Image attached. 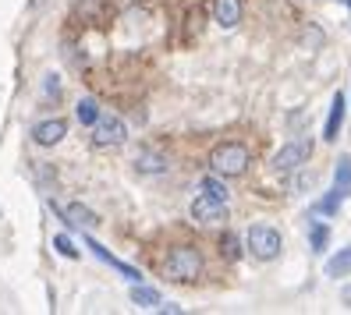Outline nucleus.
Segmentation results:
<instances>
[{"mask_svg": "<svg viewBox=\"0 0 351 315\" xmlns=\"http://www.w3.org/2000/svg\"><path fill=\"white\" fill-rule=\"evenodd\" d=\"M86 248H93V255H96V259H103V262H107L110 269H117V273H121V277H125V280H132V284H138V280H142V273H138L135 266H128V262H121V259H114L110 251H107V248L99 244V241L86 238Z\"/></svg>", "mask_w": 351, "mask_h": 315, "instance_id": "obj_8", "label": "nucleus"}, {"mask_svg": "<svg viewBox=\"0 0 351 315\" xmlns=\"http://www.w3.org/2000/svg\"><path fill=\"white\" fill-rule=\"evenodd\" d=\"M213 18H217V25H223V29H234V25L241 22V0H217V11H213Z\"/></svg>", "mask_w": 351, "mask_h": 315, "instance_id": "obj_11", "label": "nucleus"}, {"mask_svg": "<svg viewBox=\"0 0 351 315\" xmlns=\"http://www.w3.org/2000/svg\"><path fill=\"white\" fill-rule=\"evenodd\" d=\"M199 192H202V195H213V199H223V202H227V188H223V181H220V177H202V181H199Z\"/></svg>", "mask_w": 351, "mask_h": 315, "instance_id": "obj_17", "label": "nucleus"}, {"mask_svg": "<svg viewBox=\"0 0 351 315\" xmlns=\"http://www.w3.org/2000/svg\"><path fill=\"white\" fill-rule=\"evenodd\" d=\"M192 216L199 223H206V227H217V223L227 220V202L223 199H213V195H199L192 202Z\"/></svg>", "mask_w": 351, "mask_h": 315, "instance_id": "obj_6", "label": "nucleus"}, {"mask_svg": "<svg viewBox=\"0 0 351 315\" xmlns=\"http://www.w3.org/2000/svg\"><path fill=\"white\" fill-rule=\"evenodd\" d=\"M75 117H78V124L93 128V124L99 121V107H96V99H82L78 107H75Z\"/></svg>", "mask_w": 351, "mask_h": 315, "instance_id": "obj_16", "label": "nucleus"}, {"mask_svg": "<svg viewBox=\"0 0 351 315\" xmlns=\"http://www.w3.org/2000/svg\"><path fill=\"white\" fill-rule=\"evenodd\" d=\"M53 248H57L64 259H78V248L71 244V238H68V234H57V238H53Z\"/></svg>", "mask_w": 351, "mask_h": 315, "instance_id": "obj_20", "label": "nucleus"}, {"mask_svg": "<svg viewBox=\"0 0 351 315\" xmlns=\"http://www.w3.org/2000/svg\"><path fill=\"white\" fill-rule=\"evenodd\" d=\"M308 156H313V138H298L291 145H284V149L274 156V171H280V174L298 171L302 163H308Z\"/></svg>", "mask_w": 351, "mask_h": 315, "instance_id": "obj_5", "label": "nucleus"}, {"mask_svg": "<svg viewBox=\"0 0 351 315\" xmlns=\"http://www.w3.org/2000/svg\"><path fill=\"white\" fill-rule=\"evenodd\" d=\"M53 209H57V213L64 216L71 227H93V223H99V216L89 213V209H86V205H78V202H71V205H57V202H53Z\"/></svg>", "mask_w": 351, "mask_h": 315, "instance_id": "obj_10", "label": "nucleus"}, {"mask_svg": "<svg viewBox=\"0 0 351 315\" xmlns=\"http://www.w3.org/2000/svg\"><path fill=\"white\" fill-rule=\"evenodd\" d=\"M210 166L220 177H241L249 171V149H245L241 142H220L210 153Z\"/></svg>", "mask_w": 351, "mask_h": 315, "instance_id": "obj_2", "label": "nucleus"}, {"mask_svg": "<svg viewBox=\"0 0 351 315\" xmlns=\"http://www.w3.org/2000/svg\"><path fill=\"white\" fill-rule=\"evenodd\" d=\"M308 241H313V251H323V248L330 244V227H326V223H316L313 234H308Z\"/></svg>", "mask_w": 351, "mask_h": 315, "instance_id": "obj_19", "label": "nucleus"}, {"mask_svg": "<svg viewBox=\"0 0 351 315\" xmlns=\"http://www.w3.org/2000/svg\"><path fill=\"white\" fill-rule=\"evenodd\" d=\"M341 4H344V8H351V0H341Z\"/></svg>", "mask_w": 351, "mask_h": 315, "instance_id": "obj_22", "label": "nucleus"}, {"mask_svg": "<svg viewBox=\"0 0 351 315\" xmlns=\"http://www.w3.org/2000/svg\"><path fill=\"white\" fill-rule=\"evenodd\" d=\"M326 277H334V280H341V277H351V244H348V248H341L337 255L326 262Z\"/></svg>", "mask_w": 351, "mask_h": 315, "instance_id": "obj_13", "label": "nucleus"}, {"mask_svg": "<svg viewBox=\"0 0 351 315\" xmlns=\"http://www.w3.org/2000/svg\"><path fill=\"white\" fill-rule=\"evenodd\" d=\"M135 166H138L142 174H149V171H153V174H163V171H167V163H163L160 156H149V153H142V156L135 160Z\"/></svg>", "mask_w": 351, "mask_h": 315, "instance_id": "obj_18", "label": "nucleus"}, {"mask_svg": "<svg viewBox=\"0 0 351 315\" xmlns=\"http://www.w3.org/2000/svg\"><path fill=\"white\" fill-rule=\"evenodd\" d=\"M334 188L348 199L351 195V156H341L337 160V171H334Z\"/></svg>", "mask_w": 351, "mask_h": 315, "instance_id": "obj_14", "label": "nucleus"}, {"mask_svg": "<svg viewBox=\"0 0 351 315\" xmlns=\"http://www.w3.org/2000/svg\"><path fill=\"white\" fill-rule=\"evenodd\" d=\"M238 251H241V248H238V238H231V234H227V238H223V255H231V259H234Z\"/></svg>", "mask_w": 351, "mask_h": 315, "instance_id": "obj_21", "label": "nucleus"}, {"mask_svg": "<svg viewBox=\"0 0 351 315\" xmlns=\"http://www.w3.org/2000/svg\"><path fill=\"white\" fill-rule=\"evenodd\" d=\"M68 135V121H60V117H50V121H39L36 128H32V142L36 145H57L60 138Z\"/></svg>", "mask_w": 351, "mask_h": 315, "instance_id": "obj_7", "label": "nucleus"}, {"mask_svg": "<svg viewBox=\"0 0 351 315\" xmlns=\"http://www.w3.org/2000/svg\"><path fill=\"white\" fill-rule=\"evenodd\" d=\"M132 305H135V308H142V312H156L163 301H160V290H156V287L135 284V287H132Z\"/></svg>", "mask_w": 351, "mask_h": 315, "instance_id": "obj_12", "label": "nucleus"}, {"mask_svg": "<svg viewBox=\"0 0 351 315\" xmlns=\"http://www.w3.org/2000/svg\"><path fill=\"white\" fill-rule=\"evenodd\" d=\"M202 269H206V259H202V251L192 248V244L171 248L167 259H163V266H160L163 280H171V284H195L202 277Z\"/></svg>", "mask_w": 351, "mask_h": 315, "instance_id": "obj_1", "label": "nucleus"}, {"mask_svg": "<svg viewBox=\"0 0 351 315\" xmlns=\"http://www.w3.org/2000/svg\"><path fill=\"white\" fill-rule=\"evenodd\" d=\"M249 248H252L256 259L270 262V259L280 255L284 238H280V230H277L274 223H252V227H249Z\"/></svg>", "mask_w": 351, "mask_h": 315, "instance_id": "obj_3", "label": "nucleus"}, {"mask_svg": "<svg viewBox=\"0 0 351 315\" xmlns=\"http://www.w3.org/2000/svg\"><path fill=\"white\" fill-rule=\"evenodd\" d=\"M341 202H344V195L337 192V188H330V192L316 202V213H319V216H334L337 209H341Z\"/></svg>", "mask_w": 351, "mask_h": 315, "instance_id": "obj_15", "label": "nucleus"}, {"mask_svg": "<svg viewBox=\"0 0 351 315\" xmlns=\"http://www.w3.org/2000/svg\"><path fill=\"white\" fill-rule=\"evenodd\" d=\"M341 124H344V92H334V99H330V117L323 128V142H334L341 135Z\"/></svg>", "mask_w": 351, "mask_h": 315, "instance_id": "obj_9", "label": "nucleus"}, {"mask_svg": "<svg viewBox=\"0 0 351 315\" xmlns=\"http://www.w3.org/2000/svg\"><path fill=\"white\" fill-rule=\"evenodd\" d=\"M93 145L96 149H114V145H121L128 138V128H125V121L114 117V114H99V121L93 124Z\"/></svg>", "mask_w": 351, "mask_h": 315, "instance_id": "obj_4", "label": "nucleus"}]
</instances>
